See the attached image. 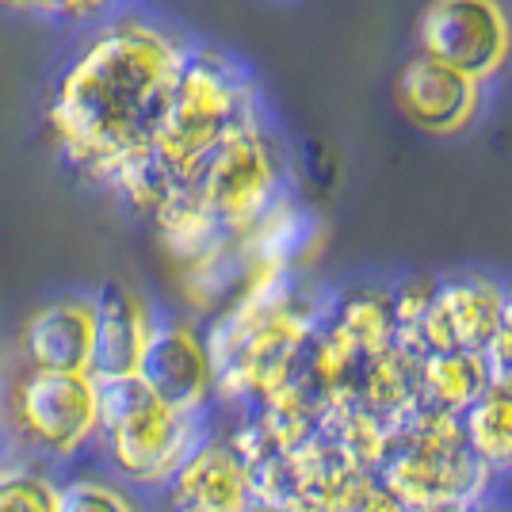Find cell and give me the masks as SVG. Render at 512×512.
Masks as SVG:
<instances>
[{"label":"cell","instance_id":"cell-17","mask_svg":"<svg viewBox=\"0 0 512 512\" xmlns=\"http://www.w3.org/2000/svg\"><path fill=\"white\" fill-rule=\"evenodd\" d=\"M486 390H490V383H486L482 352H467V348H428V352H421L417 398L425 406L448 409L455 417H463Z\"/></svg>","mask_w":512,"mask_h":512},{"label":"cell","instance_id":"cell-4","mask_svg":"<svg viewBox=\"0 0 512 512\" xmlns=\"http://www.w3.org/2000/svg\"><path fill=\"white\" fill-rule=\"evenodd\" d=\"M96 383H100L96 451L104 455V467L138 493L165 490V482L218 425V413L199 417L172 409L138 375L96 379Z\"/></svg>","mask_w":512,"mask_h":512},{"label":"cell","instance_id":"cell-10","mask_svg":"<svg viewBox=\"0 0 512 512\" xmlns=\"http://www.w3.org/2000/svg\"><path fill=\"white\" fill-rule=\"evenodd\" d=\"M505 276L490 268H455L436 276V295L421 321V348H467L482 352L501 329Z\"/></svg>","mask_w":512,"mask_h":512},{"label":"cell","instance_id":"cell-9","mask_svg":"<svg viewBox=\"0 0 512 512\" xmlns=\"http://www.w3.org/2000/svg\"><path fill=\"white\" fill-rule=\"evenodd\" d=\"M138 379L172 409L214 417V363L203 337V321L184 310H161L138 363Z\"/></svg>","mask_w":512,"mask_h":512},{"label":"cell","instance_id":"cell-28","mask_svg":"<svg viewBox=\"0 0 512 512\" xmlns=\"http://www.w3.org/2000/svg\"><path fill=\"white\" fill-rule=\"evenodd\" d=\"M501 325L512 329V279H505V306H501Z\"/></svg>","mask_w":512,"mask_h":512},{"label":"cell","instance_id":"cell-8","mask_svg":"<svg viewBox=\"0 0 512 512\" xmlns=\"http://www.w3.org/2000/svg\"><path fill=\"white\" fill-rule=\"evenodd\" d=\"M390 100L409 130L436 142H455L486 119L490 85L413 50V58L398 65L390 81Z\"/></svg>","mask_w":512,"mask_h":512},{"label":"cell","instance_id":"cell-6","mask_svg":"<svg viewBox=\"0 0 512 512\" xmlns=\"http://www.w3.org/2000/svg\"><path fill=\"white\" fill-rule=\"evenodd\" d=\"M4 413L23 448H31L50 463H73L96 448L100 383L88 371L23 367L8 390Z\"/></svg>","mask_w":512,"mask_h":512},{"label":"cell","instance_id":"cell-19","mask_svg":"<svg viewBox=\"0 0 512 512\" xmlns=\"http://www.w3.org/2000/svg\"><path fill=\"white\" fill-rule=\"evenodd\" d=\"M417 367H421V352L390 344L383 352L367 356L360 363V379H356V398L367 409H375L383 421L406 413L417 402Z\"/></svg>","mask_w":512,"mask_h":512},{"label":"cell","instance_id":"cell-22","mask_svg":"<svg viewBox=\"0 0 512 512\" xmlns=\"http://www.w3.org/2000/svg\"><path fill=\"white\" fill-rule=\"evenodd\" d=\"M58 512H146V501L111 470H88L58 482Z\"/></svg>","mask_w":512,"mask_h":512},{"label":"cell","instance_id":"cell-30","mask_svg":"<svg viewBox=\"0 0 512 512\" xmlns=\"http://www.w3.org/2000/svg\"><path fill=\"white\" fill-rule=\"evenodd\" d=\"M111 4H115V8H134L138 0H111Z\"/></svg>","mask_w":512,"mask_h":512},{"label":"cell","instance_id":"cell-26","mask_svg":"<svg viewBox=\"0 0 512 512\" xmlns=\"http://www.w3.org/2000/svg\"><path fill=\"white\" fill-rule=\"evenodd\" d=\"M482 367H486V383L490 390L512 394V329H497L486 348H482Z\"/></svg>","mask_w":512,"mask_h":512},{"label":"cell","instance_id":"cell-27","mask_svg":"<svg viewBox=\"0 0 512 512\" xmlns=\"http://www.w3.org/2000/svg\"><path fill=\"white\" fill-rule=\"evenodd\" d=\"M463 512H512V501L501 490H497V493H490V497H482V501L467 505Z\"/></svg>","mask_w":512,"mask_h":512},{"label":"cell","instance_id":"cell-15","mask_svg":"<svg viewBox=\"0 0 512 512\" xmlns=\"http://www.w3.org/2000/svg\"><path fill=\"white\" fill-rule=\"evenodd\" d=\"M325 321L341 329L363 360L394 344V310L390 279H352L337 283L325 295Z\"/></svg>","mask_w":512,"mask_h":512},{"label":"cell","instance_id":"cell-16","mask_svg":"<svg viewBox=\"0 0 512 512\" xmlns=\"http://www.w3.org/2000/svg\"><path fill=\"white\" fill-rule=\"evenodd\" d=\"M153 234H157V245L161 253L169 256V264H184V260H195L207 249H214L218 241H226L230 230L214 218V211L199 199L192 184H176L161 203L157 211L150 214Z\"/></svg>","mask_w":512,"mask_h":512},{"label":"cell","instance_id":"cell-24","mask_svg":"<svg viewBox=\"0 0 512 512\" xmlns=\"http://www.w3.org/2000/svg\"><path fill=\"white\" fill-rule=\"evenodd\" d=\"M0 512H58V482L31 463L0 467Z\"/></svg>","mask_w":512,"mask_h":512},{"label":"cell","instance_id":"cell-21","mask_svg":"<svg viewBox=\"0 0 512 512\" xmlns=\"http://www.w3.org/2000/svg\"><path fill=\"white\" fill-rule=\"evenodd\" d=\"M463 436L470 451L497 474V482H512V394L486 390L463 413Z\"/></svg>","mask_w":512,"mask_h":512},{"label":"cell","instance_id":"cell-7","mask_svg":"<svg viewBox=\"0 0 512 512\" xmlns=\"http://www.w3.org/2000/svg\"><path fill=\"white\" fill-rule=\"evenodd\" d=\"M413 46L493 88L512 73V0H425Z\"/></svg>","mask_w":512,"mask_h":512},{"label":"cell","instance_id":"cell-11","mask_svg":"<svg viewBox=\"0 0 512 512\" xmlns=\"http://www.w3.org/2000/svg\"><path fill=\"white\" fill-rule=\"evenodd\" d=\"M165 512H256L249 470L211 428V436L184 459V467L165 482Z\"/></svg>","mask_w":512,"mask_h":512},{"label":"cell","instance_id":"cell-29","mask_svg":"<svg viewBox=\"0 0 512 512\" xmlns=\"http://www.w3.org/2000/svg\"><path fill=\"white\" fill-rule=\"evenodd\" d=\"M4 8H16V12H27V16H35L39 12V0H0Z\"/></svg>","mask_w":512,"mask_h":512},{"label":"cell","instance_id":"cell-1","mask_svg":"<svg viewBox=\"0 0 512 512\" xmlns=\"http://www.w3.org/2000/svg\"><path fill=\"white\" fill-rule=\"evenodd\" d=\"M195 39L142 8H115L88 27L46 96V130L92 184L123 157L150 150L153 123Z\"/></svg>","mask_w":512,"mask_h":512},{"label":"cell","instance_id":"cell-5","mask_svg":"<svg viewBox=\"0 0 512 512\" xmlns=\"http://www.w3.org/2000/svg\"><path fill=\"white\" fill-rule=\"evenodd\" d=\"M192 188L214 211V218L237 234L264 214L276 199L295 192V165L279 127L260 107L241 119L199 165Z\"/></svg>","mask_w":512,"mask_h":512},{"label":"cell","instance_id":"cell-25","mask_svg":"<svg viewBox=\"0 0 512 512\" xmlns=\"http://www.w3.org/2000/svg\"><path fill=\"white\" fill-rule=\"evenodd\" d=\"M115 12L111 0H39V20L62 23V27H73V31H88L100 20H107Z\"/></svg>","mask_w":512,"mask_h":512},{"label":"cell","instance_id":"cell-18","mask_svg":"<svg viewBox=\"0 0 512 512\" xmlns=\"http://www.w3.org/2000/svg\"><path fill=\"white\" fill-rule=\"evenodd\" d=\"M318 436L329 448L341 455L348 467L375 470L383 467L386 459V421L367 409L360 398H333V402H321L318 417Z\"/></svg>","mask_w":512,"mask_h":512},{"label":"cell","instance_id":"cell-20","mask_svg":"<svg viewBox=\"0 0 512 512\" xmlns=\"http://www.w3.org/2000/svg\"><path fill=\"white\" fill-rule=\"evenodd\" d=\"M363 356L352 348V341L344 337L341 329H333L329 321L321 318L318 333L306 344V356L299 363V375L306 386L318 394L321 402L333 398H356V379H360Z\"/></svg>","mask_w":512,"mask_h":512},{"label":"cell","instance_id":"cell-23","mask_svg":"<svg viewBox=\"0 0 512 512\" xmlns=\"http://www.w3.org/2000/svg\"><path fill=\"white\" fill-rule=\"evenodd\" d=\"M436 295V272H406L390 279V310H394V344L425 352L421 348V321Z\"/></svg>","mask_w":512,"mask_h":512},{"label":"cell","instance_id":"cell-12","mask_svg":"<svg viewBox=\"0 0 512 512\" xmlns=\"http://www.w3.org/2000/svg\"><path fill=\"white\" fill-rule=\"evenodd\" d=\"M96 333V295L73 291L43 302L20 325L16 352L35 371H88Z\"/></svg>","mask_w":512,"mask_h":512},{"label":"cell","instance_id":"cell-14","mask_svg":"<svg viewBox=\"0 0 512 512\" xmlns=\"http://www.w3.org/2000/svg\"><path fill=\"white\" fill-rule=\"evenodd\" d=\"M96 295V333H92V379H123L138 375L142 352L153 337V325L161 310L153 306L138 287L127 283H104Z\"/></svg>","mask_w":512,"mask_h":512},{"label":"cell","instance_id":"cell-3","mask_svg":"<svg viewBox=\"0 0 512 512\" xmlns=\"http://www.w3.org/2000/svg\"><path fill=\"white\" fill-rule=\"evenodd\" d=\"M386 459L379 482L409 512H459L501 490L463 436V417L425 406L421 398L386 421Z\"/></svg>","mask_w":512,"mask_h":512},{"label":"cell","instance_id":"cell-13","mask_svg":"<svg viewBox=\"0 0 512 512\" xmlns=\"http://www.w3.org/2000/svg\"><path fill=\"white\" fill-rule=\"evenodd\" d=\"M321 218L295 192L276 199L264 214H256L245 230L234 234L241 268H276V272H310L321 253Z\"/></svg>","mask_w":512,"mask_h":512},{"label":"cell","instance_id":"cell-2","mask_svg":"<svg viewBox=\"0 0 512 512\" xmlns=\"http://www.w3.org/2000/svg\"><path fill=\"white\" fill-rule=\"evenodd\" d=\"M260 107L264 100L249 65L222 46L192 43L153 123L150 150L172 180L192 184L207 153Z\"/></svg>","mask_w":512,"mask_h":512}]
</instances>
